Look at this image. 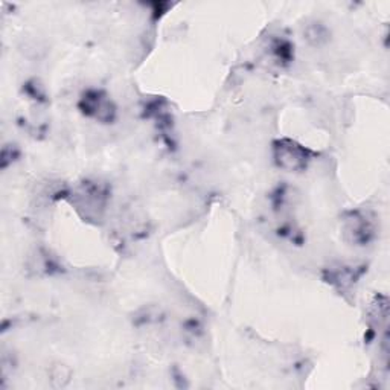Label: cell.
Returning <instances> with one entry per match:
<instances>
[{
	"label": "cell",
	"mask_w": 390,
	"mask_h": 390,
	"mask_svg": "<svg viewBox=\"0 0 390 390\" xmlns=\"http://www.w3.org/2000/svg\"><path fill=\"white\" fill-rule=\"evenodd\" d=\"M275 157L279 166L285 170L296 171L307 166V151L300 148L298 143L290 140H282L275 147Z\"/></svg>",
	"instance_id": "cell-1"
},
{
	"label": "cell",
	"mask_w": 390,
	"mask_h": 390,
	"mask_svg": "<svg viewBox=\"0 0 390 390\" xmlns=\"http://www.w3.org/2000/svg\"><path fill=\"white\" fill-rule=\"evenodd\" d=\"M86 102H87L86 106L87 111H90V113H93L99 119H106L102 113H106L107 117H111V113H113V108H111L110 102L106 101V98H101V95L98 93L92 95V97H87Z\"/></svg>",
	"instance_id": "cell-2"
}]
</instances>
